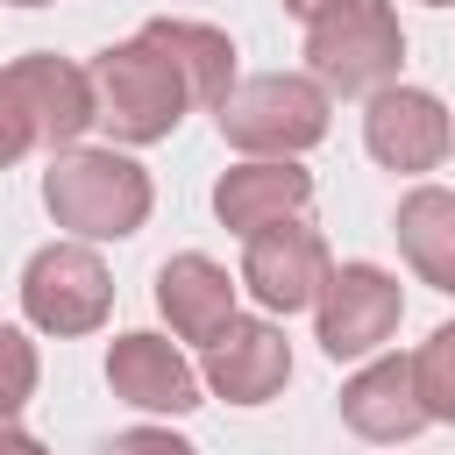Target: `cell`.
<instances>
[{
	"label": "cell",
	"instance_id": "obj_1",
	"mask_svg": "<svg viewBox=\"0 0 455 455\" xmlns=\"http://www.w3.org/2000/svg\"><path fill=\"white\" fill-rule=\"evenodd\" d=\"M100 121V85L71 57H14L0 71V156L21 164L28 149H71Z\"/></svg>",
	"mask_w": 455,
	"mask_h": 455
},
{
	"label": "cell",
	"instance_id": "obj_2",
	"mask_svg": "<svg viewBox=\"0 0 455 455\" xmlns=\"http://www.w3.org/2000/svg\"><path fill=\"white\" fill-rule=\"evenodd\" d=\"M92 85H100V128L114 142H128V149L164 142L185 121V107H199L192 100V78L178 71V57L149 28H135L128 43L100 50L92 57Z\"/></svg>",
	"mask_w": 455,
	"mask_h": 455
},
{
	"label": "cell",
	"instance_id": "obj_3",
	"mask_svg": "<svg viewBox=\"0 0 455 455\" xmlns=\"http://www.w3.org/2000/svg\"><path fill=\"white\" fill-rule=\"evenodd\" d=\"M43 206L78 242H121V235H135L149 220L156 185L121 149H57L50 171H43Z\"/></svg>",
	"mask_w": 455,
	"mask_h": 455
},
{
	"label": "cell",
	"instance_id": "obj_4",
	"mask_svg": "<svg viewBox=\"0 0 455 455\" xmlns=\"http://www.w3.org/2000/svg\"><path fill=\"white\" fill-rule=\"evenodd\" d=\"M220 135L249 156H299L327 135V114H334V92L320 78H299V71H256L242 78L220 107Z\"/></svg>",
	"mask_w": 455,
	"mask_h": 455
},
{
	"label": "cell",
	"instance_id": "obj_5",
	"mask_svg": "<svg viewBox=\"0 0 455 455\" xmlns=\"http://www.w3.org/2000/svg\"><path fill=\"white\" fill-rule=\"evenodd\" d=\"M398 64H405V28L391 0H348L341 14L306 28V71L341 100L398 85Z\"/></svg>",
	"mask_w": 455,
	"mask_h": 455
},
{
	"label": "cell",
	"instance_id": "obj_6",
	"mask_svg": "<svg viewBox=\"0 0 455 455\" xmlns=\"http://www.w3.org/2000/svg\"><path fill=\"white\" fill-rule=\"evenodd\" d=\"M114 306V277L85 242H50L21 270V313L43 334H92Z\"/></svg>",
	"mask_w": 455,
	"mask_h": 455
},
{
	"label": "cell",
	"instance_id": "obj_7",
	"mask_svg": "<svg viewBox=\"0 0 455 455\" xmlns=\"http://www.w3.org/2000/svg\"><path fill=\"white\" fill-rule=\"evenodd\" d=\"M327 277H334V263H327V242H320V228L306 213H291V220H277V228H263V235L242 242V284H249V299L263 313H306V306H320Z\"/></svg>",
	"mask_w": 455,
	"mask_h": 455
},
{
	"label": "cell",
	"instance_id": "obj_8",
	"mask_svg": "<svg viewBox=\"0 0 455 455\" xmlns=\"http://www.w3.org/2000/svg\"><path fill=\"white\" fill-rule=\"evenodd\" d=\"M313 320H320V348H327L334 363H355V355H377V348L398 334L405 291H398V277L377 270V263H341V270L327 277Z\"/></svg>",
	"mask_w": 455,
	"mask_h": 455
},
{
	"label": "cell",
	"instance_id": "obj_9",
	"mask_svg": "<svg viewBox=\"0 0 455 455\" xmlns=\"http://www.w3.org/2000/svg\"><path fill=\"white\" fill-rule=\"evenodd\" d=\"M206 391L228 398V405H270L284 384H291V341L277 320H228L213 341H206V363H199Z\"/></svg>",
	"mask_w": 455,
	"mask_h": 455
},
{
	"label": "cell",
	"instance_id": "obj_10",
	"mask_svg": "<svg viewBox=\"0 0 455 455\" xmlns=\"http://www.w3.org/2000/svg\"><path fill=\"white\" fill-rule=\"evenodd\" d=\"M363 142L384 171H434L455 142V121L427 85H384V92H370Z\"/></svg>",
	"mask_w": 455,
	"mask_h": 455
},
{
	"label": "cell",
	"instance_id": "obj_11",
	"mask_svg": "<svg viewBox=\"0 0 455 455\" xmlns=\"http://www.w3.org/2000/svg\"><path fill=\"white\" fill-rule=\"evenodd\" d=\"M427 419H434V412H427V398H419L412 355H377V363H363V370L341 384V427L363 434V441H377V448L412 441Z\"/></svg>",
	"mask_w": 455,
	"mask_h": 455
},
{
	"label": "cell",
	"instance_id": "obj_12",
	"mask_svg": "<svg viewBox=\"0 0 455 455\" xmlns=\"http://www.w3.org/2000/svg\"><path fill=\"white\" fill-rule=\"evenodd\" d=\"M306 206H313V171H299L291 156H249V164L220 171V185H213V213L242 242L291 220V213H306Z\"/></svg>",
	"mask_w": 455,
	"mask_h": 455
},
{
	"label": "cell",
	"instance_id": "obj_13",
	"mask_svg": "<svg viewBox=\"0 0 455 455\" xmlns=\"http://www.w3.org/2000/svg\"><path fill=\"white\" fill-rule=\"evenodd\" d=\"M107 384L135 412H192L199 405V370L164 341V334H114L107 348Z\"/></svg>",
	"mask_w": 455,
	"mask_h": 455
},
{
	"label": "cell",
	"instance_id": "obj_14",
	"mask_svg": "<svg viewBox=\"0 0 455 455\" xmlns=\"http://www.w3.org/2000/svg\"><path fill=\"white\" fill-rule=\"evenodd\" d=\"M156 313L171 320L178 341H199V348H206V341L235 320V277H228L213 256L185 249V256H171V263L156 270Z\"/></svg>",
	"mask_w": 455,
	"mask_h": 455
},
{
	"label": "cell",
	"instance_id": "obj_15",
	"mask_svg": "<svg viewBox=\"0 0 455 455\" xmlns=\"http://www.w3.org/2000/svg\"><path fill=\"white\" fill-rule=\"evenodd\" d=\"M391 235H398L405 263L419 270V284H434V291L455 299V192H441V185H412V192L398 199Z\"/></svg>",
	"mask_w": 455,
	"mask_h": 455
},
{
	"label": "cell",
	"instance_id": "obj_16",
	"mask_svg": "<svg viewBox=\"0 0 455 455\" xmlns=\"http://www.w3.org/2000/svg\"><path fill=\"white\" fill-rule=\"evenodd\" d=\"M171 57H178V71L192 78V100L199 107H220L242 78H235V43L220 36V28H206V21H171V14H156V21H142Z\"/></svg>",
	"mask_w": 455,
	"mask_h": 455
},
{
	"label": "cell",
	"instance_id": "obj_17",
	"mask_svg": "<svg viewBox=\"0 0 455 455\" xmlns=\"http://www.w3.org/2000/svg\"><path fill=\"white\" fill-rule=\"evenodd\" d=\"M412 370H419V398H427V412H434L441 427H455V320L434 327V334L419 341Z\"/></svg>",
	"mask_w": 455,
	"mask_h": 455
},
{
	"label": "cell",
	"instance_id": "obj_18",
	"mask_svg": "<svg viewBox=\"0 0 455 455\" xmlns=\"http://www.w3.org/2000/svg\"><path fill=\"white\" fill-rule=\"evenodd\" d=\"M0 348H7V398H0V405H7V419H14V412L28 405V391H36V355H28V334H21V327H7Z\"/></svg>",
	"mask_w": 455,
	"mask_h": 455
},
{
	"label": "cell",
	"instance_id": "obj_19",
	"mask_svg": "<svg viewBox=\"0 0 455 455\" xmlns=\"http://www.w3.org/2000/svg\"><path fill=\"white\" fill-rule=\"evenodd\" d=\"M100 455H199V448L185 434H171V427H128L114 441H100Z\"/></svg>",
	"mask_w": 455,
	"mask_h": 455
},
{
	"label": "cell",
	"instance_id": "obj_20",
	"mask_svg": "<svg viewBox=\"0 0 455 455\" xmlns=\"http://www.w3.org/2000/svg\"><path fill=\"white\" fill-rule=\"evenodd\" d=\"M341 7H348V0H284V14H299L306 28H313V21H327V14H341Z\"/></svg>",
	"mask_w": 455,
	"mask_h": 455
},
{
	"label": "cell",
	"instance_id": "obj_21",
	"mask_svg": "<svg viewBox=\"0 0 455 455\" xmlns=\"http://www.w3.org/2000/svg\"><path fill=\"white\" fill-rule=\"evenodd\" d=\"M0 455H43V441H36V434H21V427H7V441H0Z\"/></svg>",
	"mask_w": 455,
	"mask_h": 455
},
{
	"label": "cell",
	"instance_id": "obj_22",
	"mask_svg": "<svg viewBox=\"0 0 455 455\" xmlns=\"http://www.w3.org/2000/svg\"><path fill=\"white\" fill-rule=\"evenodd\" d=\"M14 7H43V0H14Z\"/></svg>",
	"mask_w": 455,
	"mask_h": 455
},
{
	"label": "cell",
	"instance_id": "obj_23",
	"mask_svg": "<svg viewBox=\"0 0 455 455\" xmlns=\"http://www.w3.org/2000/svg\"><path fill=\"white\" fill-rule=\"evenodd\" d=\"M427 7H455V0H427Z\"/></svg>",
	"mask_w": 455,
	"mask_h": 455
}]
</instances>
